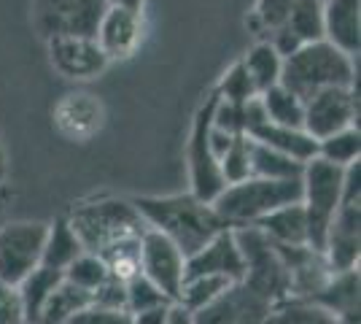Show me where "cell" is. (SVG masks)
<instances>
[{"label":"cell","instance_id":"6da1fadb","mask_svg":"<svg viewBox=\"0 0 361 324\" xmlns=\"http://www.w3.org/2000/svg\"><path fill=\"white\" fill-rule=\"evenodd\" d=\"M137 214L143 216L146 227L162 232L189 257L202 248L213 235L226 230V224L213 211L211 203L200 200L192 192L183 195H146L135 198Z\"/></svg>","mask_w":361,"mask_h":324},{"label":"cell","instance_id":"7a4b0ae2","mask_svg":"<svg viewBox=\"0 0 361 324\" xmlns=\"http://www.w3.org/2000/svg\"><path fill=\"white\" fill-rule=\"evenodd\" d=\"M65 219L73 227L84 251H92L97 257L121 244L137 241L146 232V222L137 214L135 203L124 198H97L90 203H78Z\"/></svg>","mask_w":361,"mask_h":324},{"label":"cell","instance_id":"3957f363","mask_svg":"<svg viewBox=\"0 0 361 324\" xmlns=\"http://www.w3.org/2000/svg\"><path fill=\"white\" fill-rule=\"evenodd\" d=\"M300 179L248 176L243 181L226 184L211 205L226 227L238 230V227H254L272 211H278L283 205H291V203H300Z\"/></svg>","mask_w":361,"mask_h":324},{"label":"cell","instance_id":"277c9868","mask_svg":"<svg viewBox=\"0 0 361 324\" xmlns=\"http://www.w3.org/2000/svg\"><path fill=\"white\" fill-rule=\"evenodd\" d=\"M281 84L291 92L307 100L310 95L329 90V87H353L356 84V62L353 57L321 38L305 44L297 52L283 57Z\"/></svg>","mask_w":361,"mask_h":324},{"label":"cell","instance_id":"5b68a950","mask_svg":"<svg viewBox=\"0 0 361 324\" xmlns=\"http://www.w3.org/2000/svg\"><path fill=\"white\" fill-rule=\"evenodd\" d=\"M343 176H345V168H337L321 157L307 160L302 170L300 203L307 216V246L316 251H324L331 219L343 203Z\"/></svg>","mask_w":361,"mask_h":324},{"label":"cell","instance_id":"8992f818","mask_svg":"<svg viewBox=\"0 0 361 324\" xmlns=\"http://www.w3.org/2000/svg\"><path fill=\"white\" fill-rule=\"evenodd\" d=\"M238 246L243 254V287L251 289L264 303H281L288 297V273L278 248L262 235L259 227H238L235 230Z\"/></svg>","mask_w":361,"mask_h":324},{"label":"cell","instance_id":"52a82bcc","mask_svg":"<svg viewBox=\"0 0 361 324\" xmlns=\"http://www.w3.org/2000/svg\"><path fill=\"white\" fill-rule=\"evenodd\" d=\"M49 222L14 219L0 224V281L19 287L35 268H41Z\"/></svg>","mask_w":361,"mask_h":324},{"label":"cell","instance_id":"ba28073f","mask_svg":"<svg viewBox=\"0 0 361 324\" xmlns=\"http://www.w3.org/2000/svg\"><path fill=\"white\" fill-rule=\"evenodd\" d=\"M108 0H30L32 30L41 41L62 35H92L106 11Z\"/></svg>","mask_w":361,"mask_h":324},{"label":"cell","instance_id":"9c48e42d","mask_svg":"<svg viewBox=\"0 0 361 324\" xmlns=\"http://www.w3.org/2000/svg\"><path fill=\"white\" fill-rule=\"evenodd\" d=\"M216 92L208 95V100L200 106L192 122V136H189V179H192V195L205 203H213L219 198V192L224 189V179H221V168L219 160L211 149V124L213 111H216Z\"/></svg>","mask_w":361,"mask_h":324},{"label":"cell","instance_id":"30bf717a","mask_svg":"<svg viewBox=\"0 0 361 324\" xmlns=\"http://www.w3.org/2000/svg\"><path fill=\"white\" fill-rule=\"evenodd\" d=\"M359 124V92L353 87H329L310 95L305 100L302 130L316 140H324L331 133Z\"/></svg>","mask_w":361,"mask_h":324},{"label":"cell","instance_id":"8fae6325","mask_svg":"<svg viewBox=\"0 0 361 324\" xmlns=\"http://www.w3.org/2000/svg\"><path fill=\"white\" fill-rule=\"evenodd\" d=\"M140 276H146L176 303L186 276V254L162 232L146 227L140 235Z\"/></svg>","mask_w":361,"mask_h":324},{"label":"cell","instance_id":"7c38bea8","mask_svg":"<svg viewBox=\"0 0 361 324\" xmlns=\"http://www.w3.org/2000/svg\"><path fill=\"white\" fill-rule=\"evenodd\" d=\"M143 32H146L143 8H130V6L108 0L106 11H103L100 22H97V30H94V41L103 49L108 62L127 60L143 44Z\"/></svg>","mask_w":361,"mask_h":324},{"label":"cell","instance_id":"4fadbf2b","mask_svg":"<svg viewBox=\"0 0 361 324\" xmlns=\"http://www.w3.org/2000/svg\"><path fill=\"white\" fill-rule=\"evenodd\" d=\"M49 65L54 73H60L68 81H92L97 78L108 65V57L92 35H62L46 41Z\"/></svg>","mask_w":361,"mask_h":324},{"label":"cell","instance_id":"5bb4252c","mask_svg":"<svg viewBox=\"0 0 361 324\" xmlns=\"http://www.w3.org/2000/svg\"><path fill=\"white\" fill-rule=\"evenodd\" d=\"M51 119L62 138L87 143L106 127V106L92 92H68L57 100Z\"/></svg>","mask_w":361,"mask_h":324},{"label":"cell","instance_id":"9a60e30c","mask_svg":"<svg viewBox=\"0 0 361 324\" xmlns=\"http://www.w3.org/2000/svg\"><path fill=\"white\" fill-rule=\"evenodd\" d=\"M243 273V254L232 227L213 235L205 246L186 257V276H221L232 284H240Z\"/></svg>","mask_w":361,"mask_h":324},{"label":"cell","instance_id":"2e32d148","mask_svg":"<svg viewBox=\"0 0 361 324\" xmlns=\"http://www.w3.org/2000/svg\"><path fill=\"white\" fill-rule=\"evenodd\" d=\"M270 303L256 297L243 284H232L224 297L195 313V324H264Z\"/></svg>","mask_w":361,"mask_h":324},{"label":"cell","instance_id":"e0dca14e","mask_svg":"<svg viewBox=\"0 0 361 324\" xmlns=\"http://www.w3.org/2000/svg\"><path fill=\"white\" fill-rule=\"evenodd\" d=\"M324 35L334 47L356 57L361 47V0H326Z\"/></svg>","mask_w":361,"mask_h":324},{"label":"cell","instance_id":"ac0fdd59","mask_svg":"<svg viewBox=\"0 0 361 324\" xmlns=\"http://www.w3.org/2000/svg\"><path fill=\"white\" fill-rule=\"evenodd\" d=\"M248 138L267 146V149H275L281 155H288L297 162H307L318 152V140L310 138L302 127H283V124H272L267 119L262 124H256L254 130L248 133Z\"/></svg>","mask_w":361,"mask_h":324},{"label":"cell","instance_id":"d6986e66","mask_svg":"<svg viewBox=\"0 0 361 324\" xmlns=\"http://www.w3.org/2000/svg\"><path fill=\"white\" fill-rule=\"evenodd\" d=\"M262 235L275 246H307V216L302 203H291L267 214L259 224Z\"/></svg>","mask_w":361,"mask_h":324},{"label":"cell","instance_id":"ffe728a7","mask_svg":"<svg viewBox=\"0 0 361 324\" xmlns=\"http://www.w3.org/2000/svg\"><path fill=\"white\" fill-rule=\"evenodd\" d=\"M313 303L324 306L334 316L359 311V268L331 273L329 281L321 287V292L313 297Z\"/></svg>","mask_w":361,"mask_h":324},{"label":"cell","instance_id":"44dd1931","mask_svg":"<svg viewBox=\"0 0 361 324\" xmlns=\"http://www.w3.org/2000/svg\"><path fill=\"white\" fill-rule=\"evenodd\" d=\"M84 251L81 241L75 238L73 227L68 224V219L60 216L54 222H49V232H46V244H44V257L41 265L51 268V270H65L68 265L73 263L75 257Z\"/></svg>","mask_w":361,"mask_h":324},{"label":"cell","instance_id":"7402d4cb","mask_svg":"<svg viewBox=\"0 0 361 324\" xmlns=\"http://www.w3.org/2000/svg\"><path fill=\"white\" fill-rule=\"evenodd\" d=\"M245 73L254 84L256 95L267 92L270 87L281 84V71H283V57L275 52L270 41H259L256 47L248 49V54L240 60Z\"/></svg>","mask_w":361,"mask_h":324},{"label":"cell","instance_id":"603a6c76","mask_svg":"<svg viewBox=\"0 0 361 324\" xmlns=\"http://www.w3.org/2000/svg\"><path fill=\"white\" fill-rule=\"evenodd\" d=\"M283 30L297 47L326 38L324 35V3L321 0H294Z\"/></svg>","mask_w":361,"mask_h":324},{"label":"cell","instance_id":"cb8c5ba5","mask_svg":"<svg viewBox=\"0 0 361 324\" xmlns=\"http://www.w3.org/2000/svg\"><path fill=\"white\" fill-rule=\"evenodd\" d=\"M264 324H337L334 313L305 297H286L270 306Z\"/></svg>","mask_w":361,"mask_h":324},{"label":"cell","instance_id":"d4e9b609","mask_svg":"<svg viewBox=\"0 0 361 324\" xmlns=\"http://www.w3.org/2000/svg\"><path fill=\"white\" fill-rule=\"evenodd\" d=\"M229 287H232V281L221 276H183L176 303L192 313H200L208 306H213L219 297H224Z\"/></svg>","mask_w":361,"mask_h":324},{"label":"cell","instance_id":"484cf974","mask_svg":"<svg viewBox=\"0 0 361 324\" xmlns=\"http://www.w3.org/2000/svg\"><path fill=\"white\" fill-rule=\"evenodd\" d=\"M90 303H92L90 294L62 278L60 284L54 287V292L49 294V300L44 303V308L38 313L35 324H65L73 313H78V311L84 308V306H90Z\"/></svg>","mask_w":361,"mask_h":324},{"label":"cell","instance_id":"4316f807","mask_svg":"<svg viewBox=\"0 0 361 324\" xmlns=\"http://www.w3.org/2000/svg\"><path fill=\"white\" fill-rule=\"evenodd\" d=\"M264 116L272 124H283V127H302L305 119V100L286 90L283 84H275L267 92L259 95Z\"/></svg>","mask_w":361,"mask_h":324},{"label":"cell","instance_id":"83f0119b","mask_svg":"<svg viewBox=\"0 0 361 324\" xmlns=\"http://www.w3.org/2000/svg\"><path fill=\"white\" fill-rule=\"evenodd\" d=\"M305 162H297L288 155H281L275 149H267L262 143L251 140V176L262 179H302Z\"/></svg>","mask_w":361,"mask_h":324},{"label":"cell","instance_id":"f1b7e54d","mask_svg":"<svg viewBox=\"0 0 361 324\" xmlns=\"http://www.w3.org/2000/svg\"><path fill=\"white\" fill-rule=\"evenodd\" d=\"M62 281L60 270H51V268H35L30 276L19 284V294H22V303L27 311V324H35L38 313L44 308V303L49 300V294L54 292V287Z\"/></svg>","mask_w":361,"mask_h":324},{"label":"cell","instance_id":"f546056e","mask_svg":"<svg viewBox=\"0 0 361 324\" xmlns=\"http://www.w3.org/2000/svg\"><path fill=\"white\" fill-rule=\"evenodd\" d=\"M316 157L326 160L337 168H348L353 162H359L361 157V133L359 124L356 127H345L340 133H331L324 140H318V152Z\"/></svg>","mask_w":361,"mask_h":324},{"label":"cell","instance_id":"4dcf8cb0","mask_svg":"<svg viewBox=\"0 0 361 324\" xmlns=\"http://www.w3.org/2000/svg\"><path fill=\"white\" fill-rule=\"evenodd\" d=\"M108 276H111L108 265L103 263L97 254H92V251H81L73 263L62 270V278H65L68 284H73V287H78V289H84L90 297L106 284Z\"/></svg>","mask_w":361,"mask_h":324},{"label":"cell","instance_id":"1f68e13d","mask_svg":"<svg viewBox=\"0 0 361 324\" xmlns=\"http://www.w3.org/2000/svg\"><path fill=\"white\" fill-rule=\"evenodd\" d=\"M219 168H221L224 184H235V181L248 179L251 176V138L248 136H235L224 157L219 160Z\"/></svg>","mask_w":361,"mask_h":324},{"label":"cell","instance_id":"d6a6232c","mask_svg":"<svg viewBox=\"0 0 361 324\" xmlns=\"http://www.w3.org/2000/svg\"><path fill=\"white\" fill-rule=\"evenodd\" d=\"M216 95H219V100L235 103V106H243V103H248V100L259 97L254 90V84H251V78H248V73H245V68L240 65V60L235 62L224 76H221L219 87H216Z\"/></svg>","mask_w":361,"mask_h":324},{"label":"cell","instance_id":"836d02e7","mask_svg":"<svg viewBox=\"0 0 361 324\" xmlns=\"http://www.w3.org/2000/svg\"><path fill=\"white\" fill-rule=\"evenodd\" d=\"M173 303L159 287H154L146 276H133L127 281V313H140V311L157 308V306H167Z\"/></svg>","mask_w":361,"mask_h":324},{"label":"cell","instance_id":"e575fe53","mask_svg":"<svg viewBox=\"0 0 361 324\" xmlns=\"http://www.w3.org/2000/svg\"><path fill=\"white\" fill-rule=\"evenodd\" d=\"M291 6H294V0H256L251 25H254L256 30L275 32L278 28L286 25Z\"/></svg>","mask_w":361,"mask_h":324},{"label":"cell","instance_id":"d590c367","mask_svg":"<svg viewBox=\"0 0 361 324\" xmlns=\"http://www.w3.org/2000/svg\"><path fill=\"white\" fill-rule=\"evenodd\" d=\"M65 324H133V316L124 308H106V306L90 303L78 313H73Z\"/></svg>","mask_w":361,"mask_h":324},{"label":"cell","instance_id":"8d00e7d4","mask_svg":"<svg viewBox=\"0 0 361 324\" xmlns=\"http://www.w3.org/2000/svg\"><path fill=\"white\" fill-rule=\"evenodd\" d=\"M0 324H27V311L19 287L0 281Z\"/></svg>","mask_w":361,"mask_h":324},{"label":"cell","instance_id":"74e56055","mask_svg":"<svg viewBox=\"0 0 361 324\" xmlns=\"http://www.w3.org/2000/svg\"><path fill=\"white\" fill-rule=\"evenodd\" d=\"M92 303L106 306V308H124L127 306V281H121L116 276H108L106 284L92 294Z\"/></svg>","mask_w":361,"mask_h":324},{"label":"cell","instance_id":"f35d334b","mask_svg":"<svg viewBox=\"0 0 361 324\" xmlns=\"http://www.w3.org/2000/svg\"><path fill=\"white\" fill-rule=\"evenodd\" d=\"M170 306H173V303L157 306V308H149V311H140V313H130V316H133V324H165Z\"/></svg>","mask_w":361,"mask_h":324},{"label":"cell","instance_id":"ab89813d","mask_svg":"<svg viewBox=\"0 0 361 324\" xmlns=\"http://www.w3.org/2000/svg\"><path fill=\"white\" fill-rule=\"evenodd\" d=\"M165 324H195V313H192V311H186L183 306H178V303H173L170 311H167Z\"/></svg>","mask_w":361,"mask_h":324},{"label":"cell","instance_id":"60d3db41","mask_svg":"<svg viewBox=\"0 0 361 324\" xmlns=\"http://www.w3.org/2000/svg\"><path fill=\"white\" fill-rule=\"evenodd\" d=\"M6 173H8V155H6V143H3V136H0V189L6 184Z\"/></svg>","mask_w":361,"mask_h":324},{"label":"cell","instance_id":"b9f144b4","mask_svg":"<svg viewBox=\"0 0 361 324\" xmlns=\"http://www.w3.org/2000/svg\"><path fill=\"white\" fill-rule=\"evenodd\" d=\"M337 324H361V313L353 311V313H343V316H334Z\"/></svg>","mask_w":361,"mask_h":324},{"label":"cell","instance_id":"7bdbcfd3","mask_svg":"<svg viewBox=\"0 0 361 324\" xmlns=\"http://www.w3.org/2000/svg\"><path fill=\"white\" fill-rule=\"evenodd\" d=\"M111 3H121V6H130V8H143L146 0H111Z\"/></svg>","mask_w":361,"mask_h":324}]
</instances>
